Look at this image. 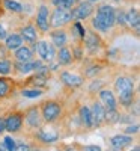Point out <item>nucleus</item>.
<instances>
[{
	"mask_svg": "<svg viewBox=\"0 0 140 151\" xmlns=\"http://www.w3.org/2000/svg\"><path fill=\"white\" fill-rule=\"evenodd\" d=\"M114 15H116V11H114V8H111L110 5H101L96 11V20L99 23H103L104 26L107 29H111L114 24H116V21H114Z\"/></svg>",
	"mask_w": 140,
	"mask_h": 151,
	"instance_id": "f03ea898",
	"label": "nucleus"
},
{
	"mask_svg": "<svg viewBox=\"0 0 140 151\" xmlns=\"http://www.w3.org/2000/svg\"><path fill=\"white\" fill-rule=\"evenodd\" d=\"M113 2H119V0H113Z\"/></svg>",
	"mask_w": 140,
	"mask_h": 151,
	"instance_id": "a18cd8bd",
	"label": "nucleus"
},
{
	"mask_svg": "<svg viewBox=\"0 0 140 151\" xmlns=\"http://www.w3.org/2000/svg\"><path fill=\"white\" fill-rule=\"evenodd\" d=\"M99 98H101L103 106L106 107V110H114V109H116V98H114L111 91L101 89L99 91Z\"/></svg>",
	"mask_w": 140,
	"mask_h": 151,
	"instance_id": "1a4fd4ad",
	"label": "nucleus"
},
{
	"mask_svg": "<svg viewBox=\"0 0 140 151\" xmlns=\"http://www.w3.org/2000/svg\"><path fill=\"white\" fill-rule=\"evenodd\" d=\"M29 83H32L33 86H44V85L47 83V74L36 73V76L29 80Z\"/></svg>",
	"mask_w": 140,
	"mask_h": 151,
	"instance_id": "bb28decb",
	"label": "nucleus"
},
{
	"mask_svg": "<svg viewBox=\"0 0 140 151\" xmlns=\"http://www.w3.org/2000/svg\"><path fill=\"white\" fill-rule=\"evenodd\" d=\"M131 151H140V148H139V147H134V148H133Z\"/></svg>",
	"mask_w": 140,
	"mask_h": 151,
	"instance_id": "37998d69",
	"label": "nucleus"
},
{
	"mask_svg": "<svg viewBox=\"0 0 140 151\" xmlns=\"http://www.w3.org/2000/svg\"><path fill=\"white\" fill-rule=\"evenodd\" d=\"M23 97L26 98H38L42 95V91L41 89H23Z\"/></svg>",
	"mask_w": 140,
	"mask_h": 151,
	"instance_id": "c85d7f7f",
	"label": "nucleus"
},
{
	"mask_svg": "<svg viewBox=\"0 0 140 151\" xmlns=\"http://www.w3.org/2000/svg\"><path fill=\"white\" fill-rule=\"evenodd\" d=\"M91 113H92V119H94V127H98V125H101L104 122L106 107L101 103H94L92 109H91Z\"/></svg>",
	"mask_w": 140,
	"mask_h": 151,
	"instance_id": "6e6552de",
	"label": "nucleus"
},
{
	"mask_svg": "<svg viewBox=\"0 0 140 151\" xmlns=\"http://www.w3.org/2000/svg\"><path fill=\"white\" fill-rule=\"evenodd\" d=\"M92 26H94L96 30H101V32H107V30H109V29L104 26V24H101V23H99V21H98L95 17L92 18Z\"/></svg>",
	"mask_w": 140,
	"mask_h": 151,
	"instance_id": "473e14b6",
	"label": "nucleus"
},
{
	"mask_svg": "<svg viewBox=\"0 0 140 151\" xmlns=\"http://www.w3.org/2000/svg\"><path fill=\"white\" fill-rule=\"evenodd\" d=\"M57 62H59V65H69L71 62H72V55H71V52H69V48H66L65 45L59 48Z\"/></svg>",
	"mask_w": 140,
	"mask_h": 151,
	"instance_id": "6ab92c4d",
	"label": "nucleus"
},
{
	"mask_svg": "<svg viewBox=\"0 0 140 151\" xmlns=\"http://www.w3.org/2000/svg\"><path fill=\"white\" fill-rule=\"evenodd\" d=\"M11 88H12L11 80L0 77V98H5V97L11 92Z\"/></svg>",
	"mask_w": 140,
	"mask_h": 151,
	"instance_id": "b1692460",
	"label": "nucleus"
},
{
	"mask_svg": "<svg viewBox=\"0 0 140 151\" xmlns=\"http://www.w3.org/2000/svg\"><path fill=\"white\" fill-rule=\"evenodd\" d=\"M42 64L39 60H29V62H17L15 67L17 70L21 73V74H27L30 71H36L38 68H39Z\"/></svg>",
	"mask_w": 140,
	"mask_h": 151,
	"instance_id": "dca6fc26",
	"label": "nucleus"
},
{
	"mask_svg": "<svg viewBox=\"0 0 140 151\" xmlns=\"http://www.w3.org/2000/svg\"><path fill=\"white\" fill-rule=\"evenodd\" d=\"M35 50L38 52V55H39L44 60L47 62H51L56 56V52H54V45L51 44H48L45 41H39V42H36L35 44Z\"/></svg>",
	"mask_w": 140,
	"mask_h": 151,
	"instance_id": "423d86ee",
	"label": "nucleus"
},
{
	"mask_svg": "<svg viewBox=\"0 0 140 151\" xmlns=\"http://www.w3.org/2000/svg\"><path fill=\"white\" fill-rule=\"evenodd\" d=\"M101 85H103V82H99V80H96V82H94L92 85H91V91H99L101 89Z\"/></svg>",
	"mask_w": 140,
	"mask_h": 151,
	"instance_id": "c9c22d12",
	"label": "nucleus"
},
{
	"mask_svg": "<svg viewBox=\"0 0 140 151\" xmlns=\"http://www.w3.org/2000/svg\"><path fill=\"white\" fill-rule=\"evenodd\" d=\"M36 26L39 27L42 32H47L50 29V23H48V8L41 6L36 15Z\"/></svg>",
	"mask_w": 140,
	"mask_h": 151,
	"instance_id": "9d476101",
	"label": "nucleus"
},
{
	"mask_svg": "<svg viewBox=\"0 0 140 151\" xmlns=\"http://www.w3.org/2000/svg\"><path fill=\"white\" fill-rule=\"evenodd\" d=\"M114 21L121 26H126V18H125V12L124 11H118L116 15H114Z\"/></svg>",
	"mask_w": 140,
	"mask_h": 151,
	"instance_id": "7c9ffc66",
	"label": "nucleus"
},
{
	"mask_svg": "<svg viewBox=\"0 0 140 151\" xmlns=\"http://www.w3.org/2000/svg\"><path fill=\"white\" fill-rule=\"evenodd\" d=\"M94 12V6L91 2H80L75 8H72L71 11V18L74 20H84L87 17H91V14Z\"/></svg>",
	"mask_w": 140,
	"mask_h": 151,
	"instance_id": "39448f33",
	"label": "nucleus"
},
{
	"mask_svg": "<svg viewBox=\"0 0 140 151\" xmlns=\"http://www.w3.org/2000/svg\"><path fill=\"white\" fill-rule=\"evenodd\" d=\"M15 151H30V148H29V145H26V144H20V145L15 147Z\"/></svg>",
	"mask_w": 140,
	"mask_h": 151,
	"instance_id": "e433bc0d",
	"label": "nucleus"
},
{
	"mask_svg": "<svg viewBox=\"0 0 140 151\" xmlns=\"http://www.w3.org/2000/svg\"><path fill=\"white\" fill-rule=\"evenodd\" d=\"M125 133L126 134H137L139 133V125H130V127H126L125 129Z\"/></svg>",
	"mask_w": 140,
	"mask_h": 151,
	"instance_id": "f704fd0d",
	"label": "nucleus"
},
{
	"mask_svg": "<svg viewBox=\"0 0 140 151\" xmlns=\"http://www.w3.org/2000/svg\"><path fill=\"white\" fill-rule=\"evenodd\" d=\"M83 40H84L86 48L89 50V52H96V50L99 48V45H101L99 38L96 36V33H92V32H86Z\"/></svg>",
	"mask_w": 140,
	"mask_h": 151,
	"instance_id": "4468645a",
	"label": "nucleus"
},
{
	"mask_svg": "<svg viewBox=\"0 0 140 151\" xmlns=\"http://www.w3.org/2000/svg\"><path fill=\"white\" fill-rule=\"evenodd\" d=\"M51 41H53V44L56 45V47H63L66 44V41H68V36H66V32L65 30H54V32H51Z\"/></svg>",
	"mask_w": 140,
	"mask_h": 151,
	"instance_id": "aec40b11",
	"label": "nucleus"
},
{
	"mask_svg": "<svg viewBox=\"0 0 140 151\" xmlns=\"http://www.w3.org/2000/svg\"><path fill=\"white\" fill-rule=\"evenodd\" d=\"M35 151H41V150H35Z\"/></svg>",
	"mask_w": 140,
	"mask_h": 151,
	"instance_id": "49530a36",
	"label": "nucleus"
},
{
	"mask_svg": "<svg viewBox=\"0 0 140 151\" xmlns=\"http://www.w3.org/2000/svg\"><path fill=\"white\" fill-rule=\"evenodd\" d=\"M5 147H6V150H8V151H15L17 144H15V141L12 139L11 136H6V137H5Z\"/></svg>",
	"mask_w": 140,
	"mask_h": 151,
	"instance_id": "2f4dec72",
	"label": "nucleus"
},
{
	"mask_svg": "<svg viewBox=\"0 0 140 151\" xmlns=\"http://www.w3.org/2000/svg\"><path fill=\"white\" fill-rule=\"evenodd\" d=\"M5 38H6V30H5L2 26H0V41L5 40Z\"/></svg>",
	"mask_w": 140,
	"mask_h": 151,
	"instance_id": "58836bf2",
	"label": "nucleus"
},
{
	"mask_svg": "<svg viewBox=\"0 0 140 151\" xmlns=\"http://www.w3.org/2000/svg\"><path fill=\"white\" fill-rule=\"evenodd\" d=\"M66 151H80V150H79V148H68Z\"/></svg>",
	"mask_w": 140,
	"mask_h": 151,
	"instance_id": "a19ab883",
	"label": "nucleus"
},
{
	"mask_svg": "<svg viewBox=\"0 0 140 151\" xmlns=\"http://www.w3.org/2000/svg\"><path fill=\"white\" fill-rule=\"evenodd\" d=\"M38 137H39L42 142H45V144H53V142H56L59 139V133L53 127H45V129H41Z\"/></svg>",
	"mask_w": 140,
	"mask_h": 151,
	"instance_id": "9b49d317",
	"label": "nucleus"
},
{
	"mask_svg": "<svg viewBox=\"0 0 140 151\" xmlns=\"http://www.w3.org/2000/svg\"><path fill=\"white\" fill-rule=\"evenodd\" d=\"M71 11L65 9V8H56L53 11V15H51V26L53 27H62L68 24L71 21Z\"/></svg>",
	"mask_w": 140,
	"mask_h": 151,
	"instance_id": "20e7f679",
	"label": "nucleus"
},
{
	"mask_svg": "<svg viewBox=\"0 0 140 151\" xmlns=\"http://www.w3.org/2000/svg\"><path fill=\"white\" fill-rule=\"evenodd\" d=\"M84 151H101V148L96 145H89V147H84Z\"/></svg>",
	"mask_w": 140,
	"mask_h": 151,
	"instance_id": "4c0bfd02",
	"label": "nucleus"
},
{
	"mask_svg": "<svg viewBox=\"0 0 140 151\" xmlns=\"http://www.w3.org/2000/svg\"><path fill=\"white\" fill-rule=\"evenodd\" d=\"M21 125H23V116L20 113H11L5 119V130H8L11 133L18 132L21 129Z\"/></svg>",
	"mask_w": 140,
	"mask_h": 151,
	"instance_id": "0eeeda50",
	"label": "nucleus"
},
{
	"mask_svg": "<svg viewBox=\"0 0 140 151\" xmlns=\"http://www.w3.org/2000/svg\"><path fill=\"white\" fill-rule=\"evenodd\" d=\"M11 62L9 60H0V74H3V76H8L11 73Z\"/></svg>",
	"mask_w": 140,
	"mask_h": 151,
	"instance_id": "c756f323",
	"label": "nucleus"
},
{
	"mask_svg": "<svg viewBox=\"0 0 140 151\" xmlns=\"http://www.w3.org/2000/svg\"><path fill=\"white\" fill-rule=\"evenodd\" d=\"M74 29L79 32V36L83 40V36L86 35V30H84V27L81 26V23H80V21H75V24H74Z\"/></svg>",
	"mask_w": 140,
	"mask_h": 151,
	"instance_id": "72a5a7b5",
	"label": "nucleus"
},
{
	"mask_svg": "<svg viewBox=\"0 0 140 151\" xmlns=\"http://www.w3.org/2000/svg\"><path fill=\"white\" fill-rule=\"evenodd\" d=\"M133 139L130 136H125V134H118V136H113L110 139V144L113 147V150H124L125 147L131 145Z\"/></svg>",
	"mask_w": 140,
	"mask_h": 151,
	"instance_id": "2eb2a0df",
	"label": "nucleus"
},
{
	"mask_svg": "<svg viewBox=\"0 0 140 151\" xmlns=\"http://www.w3.org/2000/svg\"><path fill=\"white\" fill-rule=\"evenodd\" d=\"M3 3H5L6 9L11 11V12H15V14H20V12H23V6H21V3L15 2V0H5Z\"/></svg>",
	"mask_w": 140,
	"mask_h": 151,
	"instance_id": "393cba45",
	"label": "nucleus"
},
{
	"mask_svg": "<svg viewBox=\"0 0 140 151\" xmlns=\"http://www.w3.org/2000/svg\"><path fill=\"white\" fill-rule=\"evenodd\" d=\"M87 2H91V3H94V2H99V0H87Z\"/></svg>",
	"mask_w": 140,
	"mask_h": 151,
	"instance_id": "c03bdc74",
	"label": "nucleus"
},
{
	"mask_svg": "<svg viewBox=\"0 0 140 151\" xmlns=\"http://www.w3.org/2000/svg\"><path fill=\"white\" fill-rule=\"evenodd\" d=\"M60 79H62L63 83H65L66 86H69V88H79V86L83 85V79L80 77V76L71 74V73H68V71L62 73V74H60Z\"/></svg>",
	"mask_w": 140,
	"mask_h": 151,
	"instance_id": "f8f14e48",
	"label": "nucleus"
},
{
	"mask_svg": "<svg viewBox=\"0 0 140 151\" xmlns=\"http://www.w3.org/2000/svg\"><path fill=\"white\" fill-rule=\"evenodd\" d=\"M104 121H107L109 124H114L121 121V115L118 113V110H106V116H104Z\"/></svg>",
	"mask_w": 140,
	"mask_h": 151,
	"instance_id": "a878e982",
	"label": "nucleus"
},
{
	"mask_svg": "<svg viewBox=\"0 0 140 151\" xmlns=\"http://www.w3.org/2000/svg\"><path fill=\"white\" fill-rule=\"evenodd\" d=\"M24 41H29V42H35L36 41V29L33 26H26V27H23L21 29V35H20Z\"/></svg>",
	"mask_w": 140,
	"mask_h": 151,
	"instance_id": "5701e85b",
	"label": "nucleus"
},
{
	"mask_svg": "<svg viewBox=\"0 0 140 151\" xmlns=\"http://www.w3.org/2000/svg\"><path fill=\"white\" fill-rule=\"evenodd\" d=\"M26 122L30 125L32 129L41 127V115H39L38 107H32V109L27 110V113H26Z\"/></svg>",
	"mask_w": 140,
	"mask_h": 151,
	"instance_id": "ddd939ff",
	"label": "nucleus"
},
{
	"mask_svg": "<svg viewBox=\"0 0 140 151\" xmlns=\"http://www.w3.org/2000/svg\"><path fill=\"white\" fill-rule=\"evenodd\" d=\"M23 45V38L17 33H12L9 36H6V47L9 50H17L18 47Z\"/></svg>",
	"mask_w": 140,
	"mask_h": 151,
	"instance_id": "4be33fe9",
	"label": "nucleus"
},
{
	"mask_svg": "<svg viewBox=\"0 0 140 151\" xmlns=\"http://www.w3.org/2000/svg\"><path fill=\"white\" fill-rule=\"evenodd\" d=\"M125 18H126V24L133 29H139L140 26V15H139V11L136 8H130V11L125 14Z\"/></svg>",
	"mask_w": 140,
	"mask_h": 151,
	"instance_id": "a211bd4d",
	"label": "nucleus"
},
{
	"mask_svg": "<svg viewBox=\"0 0 140 151\" xmlns=\"http://www.w3.org/2000/svg\"><path fill=\"white\" fill-rule=\"evenodd\" d=\"M0 151H6L5 150V145H2V144H0Z\"/></svg>",
	"mask_w": 140,
	"mask_h": 151,
	"instance_id": "79ce46f5",
	"label": "nucleus"
},
{
	"mask_svg": "<svg viewBox=\"0 0 140 151\" xmlns=\"http://www.w3.org/2000/svg\"><path fill=\"white\" fill-rule=\"evenodd\" d=\"M2 132H5V119L0 118V133Z\"/></svg>",
	"mask_w": 140,
	"mask_h": 151,
	"instance_id": "ea45409f",
	"label": "nucleus"
},
{
	"mask_svg": "<svg viewBox=\"0 0 140 151\" xmlns=\"http://www.w3.org/2000/svg\"><path fill=\"white\" fill-rule=\"evenodd\" d=\"M53 5L56 8H65V9H71L75 5V0H53Z\"/></svg>",
	"mask_w": 140,
	"mask_h": 151,
	"instance_id": "cd10ccee",
	"label": "nucleus"
},
{
	"mask_svg": "<svg viewBox=\"0 0 140 151\" xmlns=\"http://www.w3.org/2000/svg\"><path fill=\"white\" fill-rule=\"evenodd\" d=\"M114 89H116L119 100L124 106H130L133 103V97H134V83L130 77H118L114 82Z\"/></svg>",
	"mask_w": 140,
	"mask_h": 151,
	"instance_id": "f257e3e1",
	"label": "nucleus"
},
{
	"mask_svg": "<svg viewBox=\"0 0 140 151\" xmlns=\"http://www.w3.org/2000/svg\"><path fill=\"white\" fill-rule=\"evenodd\" d=\"M62 112V107L57 101H47L42 104V118L47 122H53L59 118Z\"/></svg>",
	"mask_w": 140,
	"mask_h": 151,
	"instance_id": "7ed1b4c3",
	"label": "nucleus"
},
{
	"mask_svg": "<svg viewBox=\"0 0 140 151\" xmlns=\"http://www.w3.org/2000/svg\"><path fill=\"white\" fill-rule=\"evenodd\" d=\"M15 59L17 62H29V60H33V52L26 47V45H21L15 50Z\"/></svg>",
	"mask_w": 140,
	"mask_h": 151,
	"instance_id": "f3484780",
	"label": "nucleus"
},
{
	"mask_svg": "<svg viewBox=\"0 0 140 151\" xmlns=\"http://www.w3.org/2000/svg\"><path fill=\"white\" fill-rule=\"evenodd\" d=\"M80 119H81L84 127H94L92 113H91V109H89L87 106H81L80 107Z\"/></svg>",
	"mask_w": 140,
	"mask_h": 151,
	"instance_id": "412c9836",
	"label": "nucleus"
}]
</instances>
